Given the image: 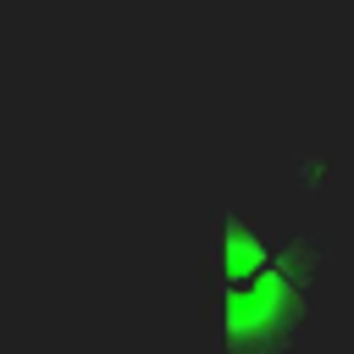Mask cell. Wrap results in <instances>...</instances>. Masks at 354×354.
<instances>
[{"instance_id":"1","label":"cell","mask_w":354,"mask_h":354,"mask_svg":"<svg viewBox=\"0 0 354 354\" xmlns=\"http://www.w3.org/2000/svg\"><path fill=\"white\" fill-rule=\"evenodd\" d=\"M205 282L216 354H293L315 310L321 238L221 210L205 238Z\"/></svg>"}]
</instances>
